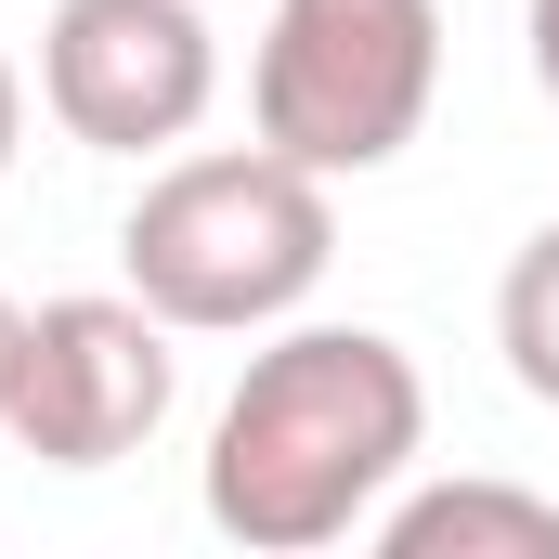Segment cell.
Masks as SVG:
<instances>
[{
	"label": "cell",
	"instance_id": "cell-1",
	"mask_svg": "<svg viewBox=\"0 0 559 559\" xmlns=\"http://www.w3.org/2000/svg\"><path fill=\"white\" fill-rule=\"evenodd\" d=\"M429 455V378L391 325H261L248 378L222 391L195 508L248 559H312L378 534V508L417 481Z\"/></svg>",
	"mask_w": 559,
	"mask_h": 559
},
{
	"label": "cell",
	"instance_id": "cell-2",
	"mask_svg": "<svg viewBox=\"0 0 559 559\" xmlns=\"http://www.w3.org/2000/svg\"><path fill=\"white\" fill-rule=\"evenodd\" d=\"M338 261V182L274 143H195L156 156L118 222V286L169 312V338H261Z\"/></svg>",
	"mask_w": 559,
	"mask_h": 559
},
{
	"label": "cell",
	"instance_id": "cell-3",
	"mask_svg": "<svg viewBox=\"0 0 559 559\" xmlns=\"http://www.w3.org/2000/svg\"><path fill=\"white\" fill-rule=\"evenodd\" d=\"M429 105H442V0H274L261 13L248 131L274 156L365 182L429 131Z\"/></svg>",
	"mask_w": 559,
	"mask_h": 559
},
{
	"label": "cell",
	"instance_id": "cell-4",
	"mask_svg": "<svg viewBox=\"0 0 559 559\" xmlns=\"http://www.w3.org/2000/svg\"><path fill=\"white\" fill-rule=\"evenodd\" d=\"M169 404H182L169 312H143L131 286H79V299H39L26 312L0 442L39 455V468H118V455H143L169 429Z\"/></svg>",
	"mask_w": 559,
	"mask_h": 559
},
{
	"label": "cell",
	"instance_id": "cell-5",
	"mask_svg": "<svg viewBox=\"0 0 559 559\" xmlns=\"http://www.w3.org/2000/svg\"><path fill=\"white\" fill-rule=\"evenodd\" d=\"M39 105L92 156H169L222 105V39H209L195 0H52Z\"/></svg>",
	"mask_w": 559,
	"mask_h": 559
},
{
	"label": "cell",
	"instance_id": "cell-6",
	"mask_svg": "<svg viewBox=\"0 0 559 559\" xmlns=\"http://www.w3.org/2000/svg\"><path fill=\"white\" fill-rule=\"evenodd\" d=\"M391 559H559V495L521 481H404L378 508Z\"/></svg>",
	"mask_w": 559,
	"mask_h": 559
},
{
	"label": "cell",
	"instance_id": "cell-7",
	"mask_svg": "<svg viewBox=\"0 0 559 559\" xmlns=\"http://www.w3.org/2000/svg\"><path fill=\"white\" fill-rule=\"evenodd\" d=\"M495 352H508V378L559 417V222H534L508 248V274H495Z\"/></svg>",
	"mask_w": 559,
	"mask_h": 559
},
{
	"label": "cell",
	"instance_id": "cell-8",
	"mask_svg": "<svg viewBox=\"0 0 559 559\" xmlns=\"http://www.w3.org/2000/svg\"><path fill=\"white\" fill-rule=\"evenodd\" d=\"M521 52H534V92L559 105V0H521Z\"/></svg>",
	"mask_w": 559,
	"mask_h": 559
},
{
	"label": "cell",
	"instance_id": "cell-9",
	"mask_svg": "<svg viewBox=\"0 0 559 559\" xmlns=\"http://www.w3.org/2000/svg\"><path fill=\"white\" fill-rule=\"evenodd\" d=\"M13 156H26V66L0 52V182H13Z\"/></svg>",
	"mask_w": 559,
	"mask_h": 559
},
{
	"label": "cell",
	"instance_id": "cell-10",
	"mask_svg": "<svg viewBox=\"0 0 559 559\" xmlns=\"http://www.w3.org/2000/svg\"><path fill=\"white\" fill-rule=\"evenodd\" d=\"M13 338H26V299L0 286V404H13Z\"/></svg>",
	"mask_w": 559,
	"mask_h": 559
}]
</instances>
